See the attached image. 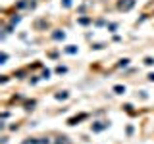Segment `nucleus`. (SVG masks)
Masks as SVG:
<instances>
[{"mask_svg": "<svg viewBox=\"0 0 154 144\" xmlns=\"http://www.w3.org/2000/svg\"><path fill=\"white\" fill-rule=\"evenodd\" d=\"M148 79H150V81H154V73H152V75H148Z\"/></svg>", "mask_w": 154, "mask_h": 144, "instance_id": "8", "label": "nucleus"}, {"mask_svg": "<svg viewBox=\"0 0 154 144\" xmlns=\"http://www.w3.org/2000/svg\"><path fill=\"white\" fill-rule=\"evenodd\" d=\"M114 90H116L117 94H123V92H125V86H120V85H117V86H114Z\"/></svg>", "mask_w": 154, "mask_h": 144, "instance_id": "4", "label": "nucleus"}, {"mask_svg": "<svg viewBox=\"0 0 154 144\" xmlns=\"http://www.w3.org/2000/svg\"><path fill=\"white\" fill-rule=\"evenodd\" d=\"M52 142H54L52 138H29L23 144H52Z\"/></svg>", "mask_w": 154, "mask_h": 144, "instance_id": "2", "label": "nucleus"}, {"mask_svg": "<svg viewBox=\"0 0 154 144\" xmlns=\"http://www.w3.org/2000/svg\"><path fill=\"white\" fill-rule=\"evenodd\" d=\"M106 127H108V123H98V125H95L92 129H95V131H102V129H106Z\"/></svg>", "mask_w": 154, "mask_h": 144, "instance_id": "3", "label": "nucleus"}, {"mask_svg": "<svg viewBox=\"0 0 154 144\" xmlns=\"http://www.w3.org/2000/svg\"><path fill=\"white\" fill-rule=\"evenodd\" d=\"M66 52H67V54H75L77 48H75V46H70V48H66Z\"/></svg>", "mask_w": 154, "mask_h": 144, "instance_id": "5", "label": "nucleus"}, {"mask_svg": "<svg viewBox=\"0 0 154 144\" xmlns=\"http://www.w3.org/2000/svg\"><path fill=\"white\" fill-rule=\"evenodd\" d=\"M54 39H64V33H54Z\"/></svg>", "mask_w": 154, "mask_h": 144, "instance_id": "7", "label": "nucleus"}, {"mask_svg": "<svg viewBox=\"0 0 154 144\" xmlns=\"http://www.w3.org/2000/svg\"><path fill=\"white\" fill-rule=\"evenodd\" d=\"M58 144H70V142H67V140H66V137H60V140H58Z\"/></svg>", "mask_w": 154, "mask_h": 144, "instance_id": "6", "label": "nucleus"}, {"mask_svg": "<svg viewBox=\"0 0 154 144\" xmlns=\"http://www.w3.org/2000/svg\"><path fill=\"white\" fill-rule=\"evenodd\" d=\"M133 6H135V0H120V2H117V8H120L121 12H129Z\"/></svg>", "mask_w": 154, "mask_h": 144, "instance_id": "1", "label": "nucleus"}]
</instances>
